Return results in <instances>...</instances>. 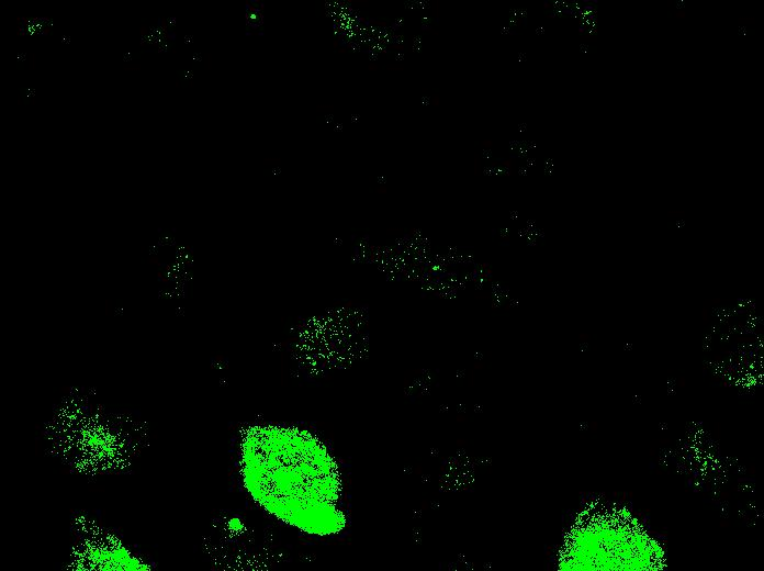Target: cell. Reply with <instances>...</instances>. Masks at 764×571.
<instances>
[{
    "label": "cell",
    "instance_id": "obj_1",
    "mask_svg": "<svg viewBox=\"0 0 764 571\" xmlns=\"http://www.w3.org/2000/svg\"><path fill=\"white\" fill-rule=\"evenodd\" d=\"M244 472L249 491L270 513L308 533L334 530L332 460L311 436L278 427L251 433L245 443Z\"/></svg>",
    "mask_w": 764,
    "mask_h": 571
}]
</instances>
